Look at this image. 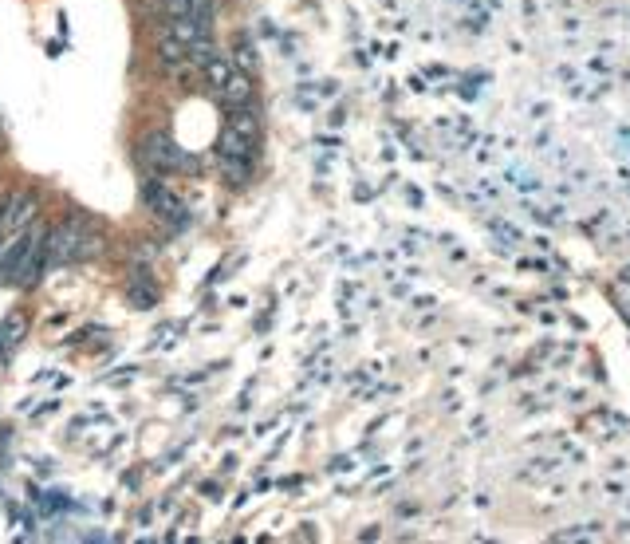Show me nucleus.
<instances>
[{
    "mask_svg": "<svg viewBox=\"0 0 630 544\" xmlns=\"http://www.w3.org/2000/svg\"><path fill=\"white\" fill-rule=\"evenodd\" d=\"M154 56H158V68L166 75H189L193 71V60H189V48L162 24L158 40H154Z\"/></svg>",
    "mask_w": 630,
    "mask_h": 544,
    "instance_id": "obj_3",
    "label": "nucleus"
},
{
    "mask_svg": "<svg viewBox=\"0 0 630 544\" xmlns=\"http://www.w3.org/2000/svg\"><path fill=\"white\" fill-rule=\"evenodd\" d=\"M142 158H146L154 170H178V166H182V150H178V142L166 135V131L146 135V142H142Z\"/></svg>",
    "mask_w": 630,
    "mask_h": 544,
    "instance_id": "obj_4",
    "label": "nucleus"
},
{
    "mask_svg": "<svg viewBox=\"0 0 630 544\" xmlns=\"http://www.w3.org/2000/svg\"><path fill=\"white\" fill-rule=\"evenodd\" d=\"M103 249V237L91 221L83 217H63L56 229L44 233V265H71V261H87Z\"/></svg>",
    "mask_w": 630,
    "mask_h": 544,
    "instance_id": "obj_2",
    "label": "nucleus"
},
{
    "mask_svg": "<svg viewBox=\"0 0 630 544\" xmlns=\"http://www.w3.org/2000/svg\"><path fill=\"white\" fill-rule=\"evenodd\" d=\"M217 95H221V99H225L229 107H249V103H252V79L233 68L229 83H225V87H221Z\"/></svg>",
    "mask_w": 630,
    "mask_h": 544,
    "instance_id": "obj_5",
    "label": "nucleus"
},
{
    "mask_svg": "<svg viewBox=\"0 0 630 544\" xmlns=\"http://www.w3.org/2000/svg\"><path fill=\"white\" fill-rule=\"evenodd\" d=\"M44 233L48 225L44 221H32L16 233H8L0 241V280H12V284H36L44 265Z\"/></svg>",
    "mask_w": 630,
    "mask_h": 544,
    "instance_id": "obj_1",
    "label": "nucleus"
}]
</instances>
